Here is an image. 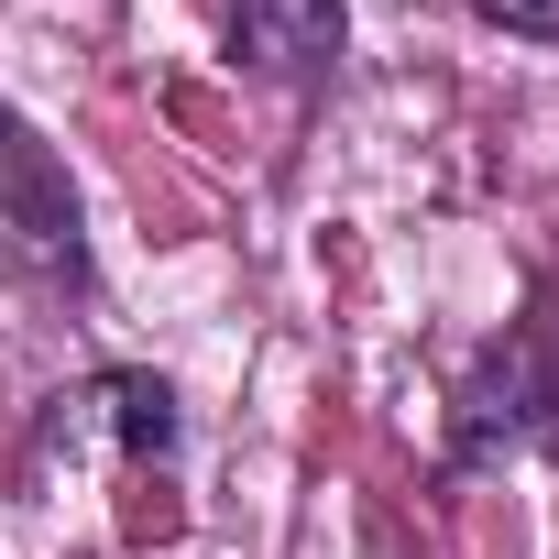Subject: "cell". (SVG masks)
<instances>
[{
  "label": "cell",
  "instance_id": "obj_1",
  "mask_svg": "<svg viewBox=\"0 0 559 559\" xmlns=\"http://www.w3.org/2000/svg\"><path fill=\"white\" fill-rule=\"evenodd\" d=\"M0 274H12V286H78L88 274L78 187H67V165L12 110H0Z\"/></svg>",
  "mask_w": 559,
  "mask_h": 559
},
{
  "label": "cell",
  "instance_id": "obj_2",
  "mask_svg": "<svg viewBox=\"0 0 559 559\" xmlns=\"http://www.w3.org/2000/svg\"><path fill=\"white\" fill-rule=\"evenodd\" d=\"M230 12H241V45L263 78H319L341 45V0H230Z\"/></svg>",
  "mask_w": 559,
  "mask_h": 559
},
{
  "label": "cell",
  "instance_id": "obj_3",
  "mask_svg": "<svg viewBox=\"0 0 559 559\" xmlns=\"http://www.w3.org/2000/svg\"><path fill=\"white\" fill-rule=\"evenodd\" d=\"M483 23H504V34H537V45H559V0H472Z\"/></svg>",
  "mask_w": 559,
  "mask_h": 559
}]
</instances>
